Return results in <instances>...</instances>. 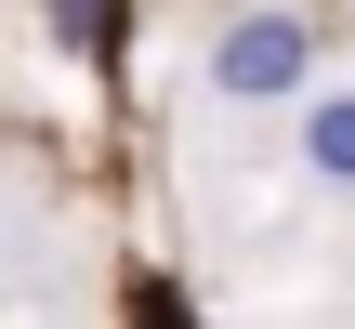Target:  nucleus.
<instances>
[{"label": "nucleus", "mask_w": 355, "mask_h": 329, "mask_svg": "<svg viewBox=\"0 0 355 329\" xmlns=\"http://www.w3.org/2000/svg\"><path fill=\"white\" fill-rule=\"evenodd\" d=\"M303 79H316V26H303L290 0L224 13V40H211V92H224V106H277V92H303Z\"/></svg>", "instance_id": "f257e3e1"}, {"label": "nucleus", "mask_w": 355, "mask_h": 329, "mask_svg": "<svg viewBox=\"0 0 355 329\" xmlns=\"http://www.w3.org/2000/svg\"><path fill=\"white\" fill-rule=\"evenodd\" d=\"M303 171L316 185H355V92H316L303 106Z\"/></svg>", "instance_id": "f03ea898"}, {"label": "nucleus", "mask_w": 355, "mask_h": 329, "mask_svg": "<svg viewBox=\"0 0 355 329\" xmlns=\"http://www.w3.org/2000/svg\"><path fill=\"white\" fill-rule=\"evenodd\" d=\"M132 317H145V329H184V317H171V290H145V303H132Z\"/></svg>", "instance_id": "7ed1b4c3"}]
</instances>
